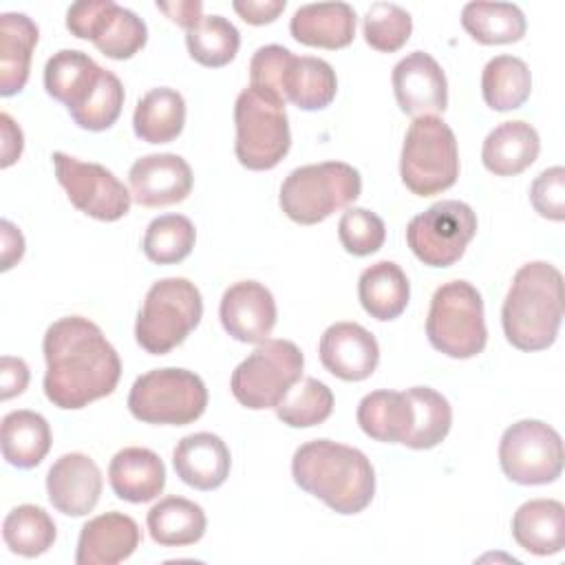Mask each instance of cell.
Wrapping results in <instances>:
<instances>
[{
    "label": "cell",
    "instance_id": "3",
    "mask_svg": "<svg viewBox=\"0 0 565 565\" xmlns=\"http://www.w3.org/2000/svg\"><path fill=\"white\" fill-rule=\"evenodd\" d=\"M563 322V274L545 260L525 263L512 278L503 300L505 340L521 351H543L554 344Z\"/></svg>",
    "mask_w": 565,
    "mask_h": 565
},
{
    "label": "cell",
    "instance_id": "47",
    "mask_svg": "<svg viewBox=\"0 0 565 565\" xmlns=\"http://www.w3.org/2000/svg\"><path fill=\"white\" fill-rule=\"evenodd\" d=\"M29 384V366L20 358L2 355L0 360V397L11 399L20 395Z\"/></svg>",
    "mask_w": 565,
    "mask_h": 565
},
{
    "label": "cell",
    "instance_id": "16",
    "mask_svg": "<svg viewBox=\"0 0 565 565\" xmlns=\"http://www.w3.org/2000/svg\"><path fill=\"white\" fill-rule=\"evenodd\" d=\"M393 93L406 115L444 113L448 104V82L437 60L424 51H413L393 68Z\"/></svg>",
    "mask_w": 565,
    "mask_h": 565
},
{
    "label": "cell",
    "instance_id": "5",
    "mask_svg": "<svg viewBox=\"0 0 565 565\" xmlns=\"http://www.w3.org/2000/svg\"><path fill=\"white\" fill-rule=\"evenodd\" d=\"M201 291L188 278L157 280L139 309L135 322L137 344L150 355H163L177 349L201 322Z\"/></svg>",
    "mask_w": 565,
    "mask_h": 565
},
{
    "label": "cell",
    "instance_id": "8",
    "mask_svg": "<svg viewBox=\"0 0 565 565\" xmlns=\"http://www.w3.org/2000/svg\"><path fill=\"white\" fill-rule=\"evenodd\" d=\"M207 406L203 380L188 369H152L139 375L128 393V411L143 424L185 426Z\"/></svg>",
    "mask_w": 565,
    "mask_h": 565
},
{
    "label": "cell",
    "instance_id": "18",
    "mask_svg": "<svg viewBox=\"0 0 565 565\" xmlns=\"http://www.w3.org/2000/svg\"><path fill=\"white\" fill-rule=\"evenodd\" d=\"M104 488L102 470L82 452L62 455L46 475L51 505L66 516H86L99 501Z\"/></svg>",
    "mask_w": 565,
    "mask_h": 565
},
{
    "label": "cell",
    "instance_id": "29",
    "mask_svg": "<svg viewBox=\"0 0 565 565\" xmlns=\"http://www.w3.org/2000/svg\"><path fill=\"white\" fill-rule=\"evenodd\" d=\"M358 424L375 441L404 444L413 428V404L406 391H373L358 404Z\"/></svg>",
    "mask_w": 565,
    "mask_h": 565
},
{
    "label": "cell",
    "instance_id": "48",
    "mask_svg": "<svg viewBox=\"0 0 565 565\" xmlns=\"http://www.w3.org/2000/svg\"><path fill=\"white\" fill-rule=\"evenodd\" d=\"M157 9L163 11L172 22H177L185 31H190L203 18L201 15L203 2H199V0H177V2H159L157 0Z\"/></svg>",
    "mask_w": 565,
    "mask_h": 565
},
{
    "label": "cell",
    "instance_id": "41",
    "mask_svg": "<svg viewBox=\"0 0 565 565\" xmlns=\"http://www.w3.org/2000/svg\"><path fill=\"white\" fill-rule=\"evenodd\" d=\"M124 97L126 95L119 77L104 68L99 82L88 93V97L77 108L68 110V115L79 128L99 132L110 128L119 119L124 108Z\"/></svg>",
    "mask_w": 565,
    "mask_h": 565
},
{
    "label": "cell",
    "instance_id": "12",
    "mask_svg": "<svg viewBox=\"0 0 565 565\" xmlns=\"http://www.w3.org/2000/svg\"><path fill=\"white\" fill-rule=\"evenodd\" d=\"M475 234L477 214L468 203L455 199L433 203L406 225V243L411 252L430 267L455 265Z\"/></svg>",
    "mask_w": 565,
    "mask_h": 565
},
{
    "label": "cell",
    "instance_id": "32",
    "mask_svg": "<svg viewBox=\"0 0 565 565\" xmlns=\"http://www.w3.org/2000/svg\"><path fill=\"white\" fill-rule=\"evenodd\" d=\"M185 124V102L181 93L168 86L148 90L135 108L132 128L135 135L146 143H170L174 141Z\"/></svg>",
    "mask_w": 565,
    "mask_h": 565
},
{
    "label": "cell",
    "instance_id": "14",
    "mask_svg": "<svg viewBox=\"0 0 565 565\" xmlns=\"http://www.w3.org/2000/svg\"><path fill=\"white\" fill-rule=\"evenodd\" d=\"M55 177L68 201L97 221H119L128 214L132 194L104 166L79 161L66 152H53Z\"/></svg>",
    "mask_w": 565,
    "mask_h": 565
},
{
    "label": "cell",
    "instance_id": "46",
    "mask_svg": "<svg viewBox=\"0 0 565 565\" xmlns=\"http://www.w3.org/2000/svg\"><path fill=\"white\" fill-rule=\"evenodd\" d=\"M234 11L254 26L274 22L287 7L285 0H234Z\"/></svg>",
    "mask_w": 565,
    "mask_h": 565
},
{
    "label": "cell",
    "instance_id": "20",
    "mask_svg": "<svg viewBox=\"0 0 565 565\" xmlns=\"http://www.w3.org/2000/svg\"><path fill=\"white\" fill-rule=\"evenodd\" d=\"M141 530L137 521L124 512H106L84 523L75 563L77 565H115L132 556L139 547Z\"/></svg>",
    "mask_w": 565,
    "mask_h": 565
},
{
    "label": "cell",
    "instance_id": "19",
    "mask_svg": "<svg viewBox=\"0 0 565 565\" xmlns=\"http://www.w3.org/2000/svg\"><path fill=\"white\" fill-rule=\"evenodd\" d=\"M132 199L143 207H161L181 203L192 192L190 163L172 152L146 154L137 159L128 172Z\"/></svg>",
    "mask_w": 565,
    "mask_h": 565
},
{
    "label": "cell",
    "instance_id": "30",
    "mask_svg": "<svg viewBox=\"0 0 565 565\" xmlns=\"http://www.w3.org/2000/svg\"><path fill=\"white\" fill-rule=\"evenodd\" d=\"M148 532L154 543L183 547L203 539L207 519L199 503L183 497H166L148 510Z\"/></svg>",
    "mask_w": 565,
    "mask_h": 565
},
{
    "label": "cell",
    "instance_id": "15",
    "mask_svg": "<svg viewBox=\"0 0 565 565\" xmlns=\"http://www.w3.org/2000/svg\"><path fill=\"white\" fill-rule=\"evenodd\" d=\"M223 329L238 342L258 344L276 324V300L256 280H238L225 289L218 307Z\"/></svg>",
    "mask_w": 565,
    "mask_h": 565
},
{
    "label": "cell",
    "instance_id": "36",
    "mask_svg": "<svg viewBox=\"0 0 565 565\" xmlns=\"http://www.w3.org/2000/svg\"><path fill=\"white\" fill-rule=\"evenodd\" d=\"M413 404V428L404 446L428 450L441 444L452 426V408L448 399L430 386L406 388Z\"/></svg>",
    "mask_w": 565,
    "mask_h": 565
},
{
    "label": "cell",
    "instance_id": "37",
    "mask_svg": "<svg viewBox=\"0 0 565 565\" xmlns=\"http://www.w3.org/2000/svg\"><path fill=\"white\" fill-rule=\"evenodd\" d=\"M57 530L49 512L40 505H18L13 508L2 523V539L13 554L35 558L55 543Z\"/></svg>",
    "mask_w": 565,
    "mask_h": 565
},
{
    "label": "cell",
    "instance_id": "34",
    "mask_svg": "<svg viewBox=\"0 0 565 565\" xmlns=\"http://www.w3.org/2000/svg\"><path fill=\"white\" fill-rule=\"evenodd\" d=\"M466 33L479 44H510L525 35V15L512 2H468L461 11Z\"/></svg>",
    "mask_w": 565,
    "mask_h": 565
},
{
    "label": "cell",
    "instance_id": "49",
    "mask_svg": "<svg viewBox=\"0 0 565 565\" xmlns=\"http://www.w3.org/2000/svg\"><path fill=\"white\" fill-rule=\"evenodd\" d=\"M0 130H2V168H9L20 159L24 139H22L20 126L11 119L9 113L0 115Z\"/></svg>",
    "mask_w": 565,
    "mask_h": 565
},
{
    "label": "cell",
    "instance_id": "4",
    "mask_svg": "<svg viewBox=\"0 0 565 565\" xmlns=\"http://www.w3.org/2000/svg\"><path fill=\"white\" fill-rule=\"evenodd\" d=\"M362 192L360 172L344 161L309 163L291 170L280 185L282 212L300 223L316 225L349 207Z\"/></svg>",
    "mask_w": 565,
    "mask_h": 565
},
{
    "label": "cell",
    "instance_id": "25",
    "mask_svg": "<svg viewBox=\"0 0 565 565\" xmlns=\"http://www.w3.org/2000/svg\"><path fill=\"white\" fill-rule=\"evenodd\" d=\"M541 150L539 132L527 121H503L488 132L481 161L497 177H514L530 168Z\"/></svg>",
    "mask_w": 565,
    "mask_h": 565
},
{
    "label": "cell",
    "instance_id": "13",
    "mask_svg": "<svg viewBox=\"0 0 565 565\" xmlns=\"http://www.w3.org/2000/svg\"><path fill=\"white\" fill-rule=\"evenodd\" d=\"M66 29L79 40H90L110 60L132 57L148 40L146 22L113 0H82L71 4Z\"/></svg>",
    "mask_w": 565,
    "mask_h": 565
},
{
    "label": "cell",
    "instance_id": "17",
    "mask_svg": "<svg viewBox=\"0 0 565 565\" xmlns=\"http://www.w3.org/2000/svg\"><path fill=\"white\" fill-rule=\"evenodd\" d=\"M318 353L322 366L344 382L366 380L380 362L375 335L358 322H335L327 327Z\"/></svg>",
    "mask_w": 565,
    "mask_h": 565
},
{
    "label": "cell",
    "instance_id": "6",
    "mask_svg": "<svg viewBox=\"0 0 565 565\" xmlns=\"http://www.w3.org/2000/svg\"><path fill=\"white\" fill-rule=\"evenodd\" d=\"M426 335L439 353L468 360L488 342L483 300L468 280H450L437 287L426 316Z\"/></svg>",
    "mask_w": 565,
    "mask_h": 565
},
{
    "label": "cell",
    "instance_id": "39",
    "mask_svg": "<svg viewBox=\"0 0 565 565\" xmlns=\"http://www.w3.org/2000/svg\"><path fill=\"white\" fill-rule=\"evenodd\" d=\"M196 241L192 221L183 214H163L146 227L141 247L148 260L157 265H174L190 256Z\"/></svg>",
    "mask_w": 565,
    "mask_h": 565
},
{
    "label": "cell",
    "instance_id": "40",
    "mask_svg": "<svg viewBox=\"0 0 565 565\" xmlns=\"http://www.w3.org/2000/svg\"><path fill=\"white\" fill-rule=\"evenodd\" d=\"M333 411L331 388L316 377H300L278 402L276 415L291 428H311L322 424Z\"/></svg>",
    "mask_w": 565,
    "mask_h": 565
},
{
    "label": "cell",
    "instance_id": "38",
    "mask_svg": "<svg viewBox=\"0 0 565 565\" xmlns=\"http://www.w3.org/2000/svg\"><path fill=\"white\" fill-rule=\"evenodd\" d=\"M185 44L194 62L207 68H221L236 57L241 33L223 15H203L185 33Z\"/></svg>",
    "mask_w": 565,
    "mask_h": 565
},
{
    "label": "cell",
    "instance_id": "11",
    "mask_svg": "<svg viewBox=\"0 0 565 565\" xmlns=\"http://www.w3.org/2000/svg\"><path fill=\"white\" fill-rule=\"evenodd\" d=\"M563 439L541 419H521L508 426L499 441L503 475L521 486L552 483L563 472Z\"/></svg>",
    "mask_w": 565,
    "mask_h": 565
},
{
    "label": "cell",
    "instance_id": "21",
    "mask_svg": "<svg viewBox=\"0 0 565 565\" xmlns=\"http://www.w3.org/2000/svg\"><path fill=\"white\" fill-rule=\"evenodd\" d=\"M177 477L196 490H214L225 483L232 466L230 448L214 433H194L183 437L174 452Z\"/></svg>",
    "mask_w": 565,
    "mask_h": 565
},
{
    "label": "cell",
    "instance_id": "23",
    "mask_svg": "<svg viewBox=\"0 0 565 565\" xmlns=\"http://www.w3.org/2000/svg\"><path fill=\"white\" fill-rule=\"evenodd\" d=\"M108 481L119 499L146 503L161 494L166 486V466L154 450L130 446L110 459Z\"/></svg>",
    "mask_w": 565,
    "mask_h": 565
},
{
    "label": "cell",
    "instance_id": "43",
    "mask_svg": "<svg viewBox=\"0 0 565 565\" xmlns=\"http://www.w3.org/2000/svg\"><path fill=\"white\" fill-rule=\"evenodd\" d=\"M338 238L353 256L375 254L386 238L384 221L366 207H349L338 223Z\"/></svg>",
    "mask_w": 565,
    "mask_h": 565
},
{
    "label": "cell",
    "instance_id": "35",
    "mask_svg": "<svg viewBox=\"0 0 565 565\" xmlns=\"http://www.w3.org/2000/svg\"><path fill=\"white\" fill-rule=\"evenodd\" d=\"M481 93L483 102L499 113L523 106L532 93L527 64L514 55L492 57L481 73Z\"/></svg>",
    "mask_w": 565,
    "mask_h": 565
},
{
    "label": "cell",
    "instance_id": "45",
    "mask_svg": "<svg viewBox=\"0 0 565 565\" xmlns=\"http://www.w3.org/2000/svg\"><path fill=\"white\" fill-rule=\"evenodd\" d=\"M532 207L550 221L565 218V168L554 166L543 170L530 185Z\"/></svg>",
    "mask_w": 565,
    "mask_h": 565
},
{
    "label": "cell",
    "instance_id": "26",
    "mask_svg": "<svg viewBox=\"0 0 565 565\" xmlns=\"http://www.w3.org/2000/svg\"><path fill=\"white\" fill-rule=\"evenodd\" d=\"M38 26L26 13L0 15V95L11 97L26 86Z\"/></svg>",
    "mask_w": 565,
    "mask_h": 565
},
{
    "label": "cell",
    "instance_id": "50",
    "mask_svg": "<svg viewBox=\"0 0 565 565\" xmlns=\"http://www.w3.org/2000/svg\"><path fill=\"white\" fill-rule=\"evenodd\" d=\"M2 271L11 269L24 254V238L11 221H2Z\"/></svg>",
    "mask_w": 565,
    "mask_h": 565
},
{
    "label": "cell",
    "instance_id": "2",
    "mask_svg": "<svg viewBox=\"0 0 565 565\" xmlns=\"http://www.w3.org/2000/svg\"><path fill=\"white\" fill-rule=\"evenodd\" d=\"M294 481L338 514L362 512L375 494V472L366 455L331 439L298 446L291 459Z\"/></svg>",
    "mask_w": 565,
    "mask_h": 565
},
{
    "label": "cell",
    "instance_id": "24",
    "mask_svg": "<svg viewBox=\"0 0 565 565\" xmlns=\"http://www.w3.org/2000/svg\"><path fill=\"white\" fill-rule=\"evenodd\" d=\"M512 536L530 554L550 556L565 547V508L556 499H532L516 508Z\"/></svg>",
    "mask_w": 565,
    "mask_h": 565
},
{
    "label": "cell",
    "instance_id": "7",
    "mask_svg": "<svg viewBox=\"0 0 565 565\" xmlns=\"http://www.w3.org/2000/svg\"><path fill=\"white\" fill-rule=\"evenodd\" d=\"M399 174L404 185L417 196H433L459 177L457 139L450 126L435 115L413 119L399 157Z\"/></svg>",
    "mask_w": 565,
    "mask_h": 565
},
{
    "label": "cell",
    "instance_id": "1",
    "mask_svg": "<svg viewBox=\"0 0 565 565\" xmlns=\"http://www.w3.org/2000/svg\"><path fill=\"white\" fill-rule=\"evenodd\" d=\"M46 399L77 411L110 395L121 377V360L102 329L82 316L55 320L42 342Z\"/></svg>",
    "mask_w": 565,
    "mask_h": 565
},
{
    "label": "cell",
    "instance_id": "44",
    "mask_svg": "<svg viewBox=\"0 0 565 565\" xmlns=\"http://www.w3.org/2000/svg\"><path fill=\"white\" fill-rule=\"evenodd\" d=\"M291 60L294 53L280 44L260 46L249 62V88L285 106L287 99L282 93V82Z\"/></svg>",
    "mask_w": 565,
    "mask_h": 565
},
{
    "label": "cell",
    "instance_id": "31",
    "mask_svg": "<svg viewBox=\"0 0 565 565\" xmlns=\"http://www.w3.org/2000/svg\"><path fill=\"white\" fill-rule=\"evenodd\" d=\"M49 450L51 428L40 413L20 408L2 417V457L7 463L29 470L40 466Z\"/></svg>",
    "mask_w": 565,
    "mask_h": 565
},
{
    "label": "cell",
    "instance_id": "22",
    "mask_svg": "<svg viewBox=\"0 0 565 565\" xmlns=\"http://www.w3.org/2000/svg\"><path fill=\"white\" fill-rule=\"evenodd\" d=\"M289 31L305 46L344 49L355 38V11L347 2L302 4L291 15Z\"/></svg>",
    "mask_w": 565,
    "mask_h": 565
},
{
    "label": "cell",
    "instance_id": "42",
    "mask_svg": "<svg viewBox=\"0 0 565 565\" xmlns=\"http://www.w3.org/2000/svg\"><path fill=\"white\" fill-rule=\"evenodd\" d=\"M413 31V18L393 2H373L364 15V40L380 53L399 51Z\"/></svg>",
    "mask_w": 565,
    "mask_h": 565
},
{
    "label": "cell",
    "instance_id": "27",
    "mask_svg": "<svg viewBox=\"0 0 565 565\" xmlns=\"http://www.w3.org/2000/svg\"><path fill=\"white\" fill-rule=\"evenodd\" d=\"M102 71L104 68L90 55L75 49H62L53 53L44 66V88L53 99L73 110L95 88Z\"/></svg>",
    "mask_w": 565,
    "mask_h": 565
},
{
    "label": "cell",
    "instance_id": "10",
    "mask_svg": "<svg viewBox=\"0 0 565 565\" xmlns=\"http://www.w3.org/2000/svg\"><path fill=\"white\" fill-rule=\"evenodd\" d=\"M234 152L247 170H271L289 152L291 132L285 106L243 88L234 104Z\"/></svg>",
    "mask_w": 565,
    "mask_h": 565
},
{
    "label": "cell",
    "instance_id": "33",
    "mask_svg": "<svg viewBox=\"0 0 565 565\" xmlns=\"http://www.w3.org/2000/svg\"><path fill=\"white\" fill-rule=\"evenodd\" d=\"M335 90L338 77L329 62L311 55H294L282 82L285 99L302 110H322L333 102Z\"/></svg>",
    "mask_w": 565,
    "mask_h": 565
},
{
    "label": "cell",
    "instance_id": "9",
    "mask_svg": "<svg viewBox=\"0 0 565 565\" xmlns=\"http://www.w3.org/2000/svg\"><path fill=\"white\" fill-rule=\"evenodd\" d=\"M305 358L289 340H263L234 369L230 377L232 395L252 411L276 408L287 391L302 377Z\"/></svg>",
    "mask_w": 565,
    "mask_h": 565
},
{
    "label": "cell",
    "instance_id": "28",
    "mask_svg": "<svg viewBox=\"0 0 565 565\" xmlns=\"http://www.w3.org/2000/svg\"><path fill=\"white\" fill-rule=\"evenodd\" d=\"M358 298L371 318L386 322L399 318L406 309L411 285L397 263L380 260L360 274Z\"/></svg>",
    "mask_w": 565,
    "mask_h": 565
}]
</instances>
